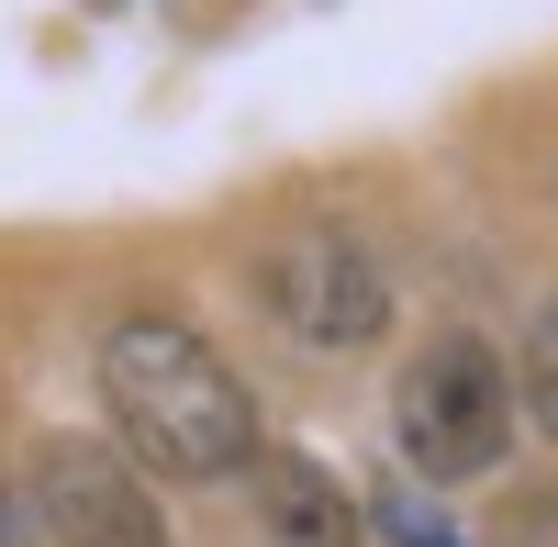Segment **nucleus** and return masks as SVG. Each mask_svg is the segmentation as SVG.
<instances>
[{
    "mask_svg": "<svg viewBox=\"0 0 558 547\" xmlns=\"http://www.w3.org/2000/svg\"><path fill=\"white\" fill-rule=\"evenodd\" d=\"M101 402L123 425V459L146 481H223L257 459V402L223 369V347L179 313H123L101 336Z\"/></svg>",
    "mask_w": 558,
    "mask_h": 547,
    "instance_id": "1",
    "label": "nucleus"
},
{
    "mask_svg": "<svg viewBox=\"0 0 558 547\" xmlns=\"http://www.w3.org/2000/svg\"><path fill=\"white\" fill-rule=\"evenodd\" d=\"M391 436H402L413 481H436V491L502 470V447H514V369H502L481 336L413 347L402 380H391Z\"/></svg>",
    "mask_w": 558,
    "mask_h": 547,
    "instance_id": "2",
    "label": "nucleus"
},
{
    "mask_svg": "<svg viewBox=\"0 0 558 547\" xmlns=\"http://www.w3.org/2000/svg\"><path fill=\"white\" fill-rule=\"evenodd\" d=\"M257 302H268V325L291 347H324V357L391 336V280H380V257H368L347 223H291V235H268Z\"/></svg>",
    "mask_w": 558,
    "mask_h": 547,
    "instance_id": "3",
    "label": "nucleus"
},
{
    "mask_svg": "<svg viewBox=\"0 0 558 547\" xmlns=\"http://www.w3.org/2000/svg\"><path fill=\"white\" fill-rule=\"evenodd\" d=\"M34 525H45V547H168V503L101 436L34 447Z\"/></svg>",
    "mask_w": 558,
    "mask_h": 547,
    "instance_id": "4",
    "label": "nucleus"
},
{
    "mask_svg": "<svg viewBox=\"0 0 558 547\" xmlns=\"http://www.w3.org/2000/svg\"><path fill=\"white\" fill-rule=\"evenodd\" d=\"M257 525L279 536V547H368V514H357V491L324 470V459H302V447H257Z\"/></svg>",
    "mask_w": 558,
    "mask_h": 547,
    "instance_id": "5",
    "label": "nucleus"
},
{
    "mask_svg": "<svg viewBox=\"0 0 558 547\" xmlns=\"http://www.w3.org/2000/svg\"><path fill=\"white\" fill-rule=\"evenodd\" d=\"M514 402H525V425L558 447V302L525 325V380H514Z\"/></svg>",
    "mask_w": 558,
    "mask_h": 547,
    "instance_id": "6",
    "label": "nucleus"
}]
</instances>
